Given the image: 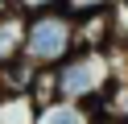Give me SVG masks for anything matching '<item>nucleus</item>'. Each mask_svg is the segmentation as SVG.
Instances as JSON below:
<instances>
[{"label":"nucleus","instance_id":"obj_1","mask_svg":"<svg viewBox=\"0 0 128 124\" xmlns=\"http://www.w3.org/2000/svg\"><path fill=\"white\" fill-rule=\"evenodd\" d=\"M54 79H58V103L70 107H91L99 99H108L112 83V54H95V50H74L62 66H54Z\"/></svg>","mask_w":128,"mask_h":124},{"label":"nucleus","instance_id":"obj_2","mask_svg":"<svg viewBox=\"0 0 128 124\" xmlns=\"http://www.w3.org/2000/svg\"><path fill=\"white\" fill-rule=\"evenodd\" d=\"M70 54H74V21L62 8H50L25 21V62H33L37 70H54Z\"/></svg>","mask_w":128,"mask_h":124},{"label":"nucleus","instance_id":"obj_3","mask_svg":"<svg viewBox=\"0 0 128 124\" xmlns=\"http://www.w3.org/2000/svg\"><path fill=\"white\" fill-rule=\"evenodd\" d=\"M70 21H74V50H95V54L112 50V8L91 17H70Z\"/></svg>","mask_w":128,"mask_h":124},{"label":"nucleus","instance_id":"obj_4","mask_svg":"<svg viewBox=\"0 0 128 124\" xmlns=\"http://www.w3.org/2000/svg\"><path fill=\"white\" fill-rule=\"evenodd\" d=\"M25 21L29 17H21L17 8L8 17H0V66L25 58Z\"/></svg>","mask_w":128,"mask_h":124},{"label":"nucleus","instance_id":"obj_5","mask_svg":"<svg viewBox=\"0 0 128 124\" xmlns=\"http://www.w3.org/2000/svg\"><path fill=\"white\" fill-rule=\"evenodd\" d=\"M37 66L25 62V58H17V62L0 66V95H29V83H33Z\"/></svg>","mask_w":128,"mask_h":124},{"label":"nucleus","instance_id":"obj_6","mask_svg":"<svg viewBox=\"0 0 128 124\" xmlns=\"http://www.w3.org/2000/svg\"><path fill=\"white\" fill-rule=\"evenodd\" d=\"M0 124H37V107L29 95H0Z\"/></svg>","mask_w":128,"mask_h":124},{"label":"nucleus","instance_id":"obj_7","mask_svg":"<svg viewBox=\"0 0 128 124\" xmlns=\"http://www.w3.org/2000/svg\"><path fill=\"white\" fill-rule=\"evenodd\" d=\"M29 99H33L37 112H46V107L58 103V79H54V70H37L33 83H29Z\"/></svg>","mask_w":128,"mask_h":124},{"label":"nucleus","instance_id":"obj_8","mask_svg":"<svg viewBox=\"0 0 128 124\" xmlns=\"http://www.w3.org/2000/svg\"><path fill=\"white\" fill-rule=\"evenodd\" d=\"M37 124H91V120L78 107H70V103H54L46 112H37Z\"/></svg>","mask_w":128,"mask_h":124},{"label":"nucleus","instance_id":"obj_9","mask_svg":"<svg viewBox=\"0 0 128 124\" xmlns=\"http://www.w3.org/2000/svg\"><path fill=\"white\" fill-rule=\"evenodd\" d=\"M120 0H62V13L66 17H91V13H108V8H116Z\"/></svg>","mask_w":128,"mask_h":124},{"label":"nucleus","instance_id":"obj_10","mask_svg":"<svg viewBox=\"0 0 128 124\" xmlns=\"http://www.w3.org/2000/svg\"><path fill=\"white\" fill-rule=\"evenodd\" d=\"M62 0H12V8H17L21 17H37V13H50V8H58Z\"/></svg>","mask_w":128,"mask_h":124},{"label":"nucleus","instance_id":"obj_11","mask_svg":"<svg viewBox=\"0 0 128 124\" xmlns=\"http://www.w3.org/2000/svg\"><path fill=\"white\" fill-rule=\"evenodd\" d=\"M12 13V0H0V17H8Z\"/></svg>","mask_w":128,"mask_h":124},{"label":"nucleus","instance_id":"obj_12","mask_svg":"<svg viewBox=\"0 0 128 124\" xmlns=\"http://www.w3.org/2000/svg\"><path fill=\"white\" fill-rule=\"evenodd\" d=\"M120 4H124V8H128V0H120Z\"/></svg>","mask_w":128,"mask_h":124}]
</instances>
